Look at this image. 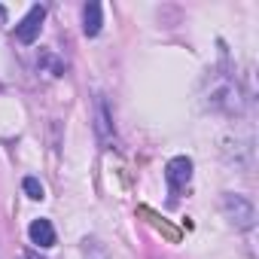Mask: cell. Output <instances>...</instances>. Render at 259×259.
Masks as SVG:
<instances>
[{"instance_id": "obj_7", "label": "cell", "mask_w": 259, "mask_h": 259, "mask_svg": "<svg viewBox=\"0 0 259 259\" xmlns=\"http://www.w3.org/2000/svg\"><path fill=\"white\" fill-rule=\"evenodd\" d=\"M22 189H25V192H28V198H34V201H43V198H46L43 183H40L37 177H25V180H22Z\"/></svg>"}, {"instance_id": "obj_8", "label": "cell", "mask_w": 259, "mask_h": 259, "mask_svg": "<svg viewBox=\"0 0 259 259\" xmlns=\"http://www.w3.org/2000/svg\"><path fill=\"white\" fill-rule=\"evenodd\" d=\"M0 25H7V7H0Z\"/></svg>"}, {"instance_id": "obj_6", "label": "cell", "mask_w": 259, "mask_h": 259, "mask_svg": "<svg viewBox=\"0 0 259 259\" xmlns=\"http://www.w3.org/2000/svg\"><path fill=\"white\" fill-rule=\"evenodd\" d=\"M101 25H104V19H101V4H85L82 7V31H85V37H98L101 34Z\"/></svg>"}, {"instance_id": "obj_1", "label": "cell", "mask_w": 259, "mask_h": 259, "mask_svg": "<svg viewBox=\"0 0 259 259\" xmlns=\"http://www.w3.org/2000/svg\"><path fill=\"white\" fill-rule=\"evenodd\" d=\"M223 213L229 217V223L235 229H253V223H256L253 201L244 198V195H238V192H226L223 195Z\"/></svg>"}, {"instance_id": "obj_4", "label": "cell", "mask_w": 259, "mask_h": 259, "mask_svg": "<svg viewBox=\"0 0 259 259\" xmlns=\"http://www.w3.org/2000/svg\"><path fill=\"white\" fill-rule=\"evenodd\" d=\"M95 132H98V138H101L104 147H113V144H116L113 119H110V110H107V101H104V98L95 101Z\"/></svg>"}, {"instance_id": "obj_5", "label": "cell", "mask_w": 259, "mask_h": 259, "mask_svg": "<svg viewBox=\"0 0 259 259\" xmlns=\"http://www.w3.org/2000/svg\"><path fill=\"white\" fill-rule=\"evenodd\" d=\"M28 238H31V244H37L40 250H49V247L55 244V229H52L49 220H34V223L28 226Z\"/></svg>"}, {"instance_id": "obj_2", "label": "cell", "mask_w": 259, "mask_h": 259, "mask_svg": "<svg viewBox=\"0 0 259 259\" xmlns=\"http://www.w3.org/2000/svg\"><path fill=\"white\" fill-rule=\"evenodd\" d=\"M43 19H46V10L37 4V7H31L28 10V16L16 25V40L22 43V46H31L37 37H40V31H43Z\"/></svg>"}, {"instance_id": "obj_9", "label": "cell", "mask_w": 259, "mask_h": 259, "mask_svg": "<svg viewBox=\"0 0 259 259\" xmlns=\"http://www.w3.org/2000/svg\"><path fill=\"white\" fill-rule=\"evenodd\" d=\"M25 259H40V256L37 253H25Z\"/></svg>"}, {"instance_id": "obj_3", "label": "cell", "mask_w": 259, "mask_h": 259, "mask_svg": "<svg viewBox=\"0 0 259 259\" xmlns=\"http://www.w3.org/2000/svg\"><path fill=\"white\" fill-rule=\"evenodd\" d=\"M165 180H168V186H171V195H177V192L192 180V159L174 156V159L165 165Z\"/></svg>"}]
</instances>
